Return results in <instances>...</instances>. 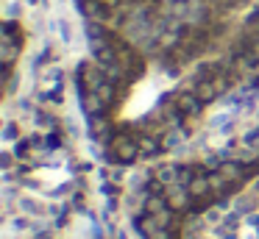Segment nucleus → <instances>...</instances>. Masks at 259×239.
<instances>
[{
  "label": "nucleus",
  "instance_id": "nucleus-1",
  "mask_svg": "<svg viewBox=\"0 0 259 239\" xmlns=\"http://www.w3.org/2000/svg\"><path fill=\"white\" fill-rule=\"evenodd\" d=\"M17 206H20V211H23V214H31V217H42L45 211H48V206L39 203V200H36V197H31V195H20Z\"/></svg>",
  "mask_w": 259,
  "mask_h": 239
},
{
  "label": "nucleus",
  "instance_id": "nucleus-2",
  "mask_svg": "<svg viewBox=\"0 0 259 239\" xmlns=\"http://www.w3.org/2000/svg\"><path fill=\"white\" fill-rule=\"evenodd\" d=\"M187 197H190V189L187 186H181V184H167V200H170V206H184L187 203Z\"/></svg>",
  "mask_w": 259,
  "mask_h": 239
},
{
  "label": "nucleus",
  "instance_id": "nucleus-3",
  "mask_svg": "<svg viewBox=\"0 0 259 239\" xmlns=\"http://www.w3.org/2000/svg\"><path fill=\"white\" fill-rule=\"evenodd\" d=\"M115 150H117V159L120 162H134V156H137V145L128 142V139H117Z\"/></svg>",
  "mask_w": 259,
  "mask_h": 239
},
{
  "label": "nucleus",
  "instance_id": "nucleus-4",
  "mask_svg": "<svg viewBox=\"0 0 259 239\" xmlns=\"http://www.w3.org/2000/svg\"><path fill=\"white\" fill-rule=\"evenodd\" d=\"M256 197H259V195H253V192H251V195L237 197V200H234L237 214H248V211H253V209H256Z\"/></svg>",
  "mask_w": 259,
  "mask_h": 239
},
{
  "label": "nucleus",
  "instance_id": "nucleus-5",
  "mask_svg": "<svg viewBox=\"0 0 259 239\" xmlns=\"http://www.w3.org/2000/svg\"><path fill=\"white\" fill-rule=\"evenodd\" d=\"M156 178L162 181V184H176V181H179V167H176V164H164V167H159Z\"/></svg>",
  "mask_w": 259,
  "mask_h": 239
},
{
  "label": "nucleus",
  "instance_id": "nucleus-6",
  "mask_svg": "<svg viewBox=\"0 0 259 239\" xmlns=\"http://www.w3.org/2000/svg\"><path fill=\"white\" fill-rule=\"evenodd\" d=\"M187 189H190V195H193V197H201V195H206V192H212L209 189V178H193Z\"/></svg>",
  "mask_w": 259,
  "mask_h": 239
},
{
  "label": "nucleus",
  "instance_id": "nucleus-7",
  "mask_svg": "<svg viewBox=\"0 0 259 239\" xmlns=\"http://www.w3.org/2000/svg\"><path fill=\"white\" fill-rule=\"evenodd\" d=\"M84 108H87V114H98V111L103 108L101 95H98V92H90V95L84 97Z\"/></svg>",
  "mask_w": 259,
  "mask_h": 239
},
{
  "label": "nucleus",
  "instance_id": "nucleus-8",
  "mask_svg": "<svg viewBox=\"0 0 259 239\" xmlns=\"http://www.w3.org/2000/svg\"><path fill=\"white\" fill-rule=\"evenodd\" d=\"M198 100H201V97L181 95L179 97V108H181V111H187V114H195V111H198Z\"/></svg>",
  "mask_w": 259,
  "mask_h": 239
},
{
  "label": "nucleus",
  "instance_id": "nucleus-9",
  "mask_svg": "<svg viewBox=\"0 0 259 239\" xmlns=\"http://www.w3.org/2000/svg\"><path fill=\"white\" fill-rule=\"evenodd\" d=\"M217 89H220L217 84H201V86H198V97H201L204 103H206V100H215Z\"/></svg>",
  "mask_w": 259,
  "mask_h": 239
},
{
  "label": "nucleus",
  "instance_id": "nucleus-10",
  "mask_svg": "<svg viewBox=\"0 0 259 239\" xmlns=\"http://www.w3.org/2000/svg\"><path fill=\"white\" fill-rule=\"evenodd\" d=\"M226 184H229V181H226L223 173H212V175H209V189H212V192H223Z\"/></svg>",
  "mask_w": 259,
  "mask_h": 239
},
{
  "label": "nucleus",
  "instance_id": "nucleus-11",
  "mask_svg": "<svg viewBox=\"0 0 259 239\" xmlns=\"http://www.w3.org/2000/svg\"><path fill=\"white\" fill-rule=\"evenodd\" d=\"M220 173L226 175V181H237V178H240V164H234V162L220 164Z\"/></svg>",
  "mask_w": 259,
  "mask_h": 239
},
{
  "label": "nucleus",
  "instance_id": "nucleus-12",
  "mask_svg": "<svg viewBox=\"0 0 259 239\" xmlns=\"http://www.w3.org/2000/svg\"><path fill=\"white\" fill-rule=\"evenodd\" d=\"M84 78H87V86H90L92 92H98V89H101V84H103V81H101V75H98L95 70H92V72L87 70V72H84Z\"/></svg>",
  "mask_w": 259,
  "mask_h": 239
},
{
  "label": "nucleus",
  "instance_id": "nucleus-13",
  "mask_svg": "<svg viewBox=\"0 0 259 239\" xmlns=\"http://www.w3.org/2000/svg\"><path fill=\"white\" fill-rule=\"evenodd\" d=\"M204 222H223V209H220V206H212V209L206 211Z\"/></svg>",
  "mask_w": 259,
  "mask_h": 239
},
{
  "label": "nucleus",
  "instance_id": "nucleus-14",
  "mask_svg": "<svg viewBox=\"0 0 259 239\" xmlns=\"http://www.w3.org/2000/svg\"><path fill=\"white\" fill-rule=\"evenodd\" d=\"M148 211H151V214H156V211H162V209H167V206H164V200L162 197H148Z\"/></svg>",
  "mask_w": 259,
  "mask_h": 239
},
{
  "label": "nucleus",
  "instance_id": "nucleus-15",
  "mask_svg": "<svg viewBox=\"0 0 259 239\" xmlns=\"http://www.w3.org/2000/svg\"><path fill=\"white\" fill-rule=\"evenodd\" d=\"M156 225L159 228H167V222H170V209H162V211H156Z\"/></svg>",
  "mask_w": 259,
  "mask_h": 239
},
{
  "label": "nucleus",
  "instance_id": "nucleus-16",
  "mask_svg": "<svg viewBox=\"0 0 259 239\" xmlns=\"http://www.w3.org/2000/svg\"><path fill=\"white\" fill-rule=\"evenodd\" d=\"M59 34H61V39H64V42H72V28L64 23V20H59Z\"/></svg>",
  "mask_w": 259,
  "mask_h": 239
},
{
  "label": "nucleus",
  "instance_id": "nucleus-17",
  "mask_svg": "<svg viewBox=\"0 0 259 239\" xmlns=\"http://www.w3.org/2000/svg\"><path fill=\"white\" fill-rule=\"evenodd\" d=\"M139 150H142V153H153V150H156V142H153L151 137L139 139Z\"/></svg>",
  "mask_w": 259,
  "mask_h": 239
},
{
  "label": "nucleus",
  "instance_id": "nucleus-18",
  "mask_svg": "<svg viewBox=\"0 0 259 239\" xmlns=\"http://www.w3.org/2000/svg\"><path fill=\"white\" fill-rule=\"evenodd\" d=\"M98 95H101V100H112V95H115V89H112V84H101V89H98Z\"/></svg>",
  "mask_w": 259,
  "mask_h": 239
},
{
  "label": "nucleus",
  "instance_id": "nucleus-19",
  "mask_svg": "<svg viewBox=\"0 0 259 239\" xmlns=\"http://www.w3.org/2000/svg\"><path fill=\"white\" fill-rule=\"evenodd\" d=\"M181 139H184L181 134L170 131V134H167V142H164V145H167V148H176V145H181Z\"/></svg>",
  "mask_w": 259,
  "mask_h": 239
},
{
  "label": "nucleus",
  "instance_id": "nucleus-20",
  "mask_svg": "<svg viewBox=\"0 0 259 239\" xmlns=\"http://www.w3.org/2000/svg\"><path fill=\"white\" fill-rule=\"evenodd\" d=\"M14 137H17V128H14V123H9L6 131H3V139H6V142H12Z\"/></svg>",
  "mask_w": 259,
  "mask_h": 239
},
{
  "label": "nucleus",
  "instance_id": "nucleus-21",
  "mask_svg": "<svg viewBox=\"0 0 259 239\" xmlns=\"http://www.w3.org/2000/svg\"><path fill=\"white\" fill-rule=\"evenodd\" d=\"M3 167H12V153H3Z\"/></svg>",
  "mask_w": 259,
  "mask_h": 239
},
{
  "label": "nucleus",
  "instance_id": "nucleus-22",
  "mask_svg": "<svg viewBox=\"0 0 259 239\" xmlns=\"http://www.w3.org/2000/svg\"><path fill=\"white\" fill-rule=\"evenodd\" d=\"M251 192H253V195H259V178H253V184H251Z\"/></svg>",
  "mask_w": 259,
  "mask_h": 239
},
{
  "label": "nucleus",
  "instance_id": "nucleus-23",
  "mask_svg": "<svg viewBox=\"0 0 259 239\" xmlns=\"http://www.w3.org/2000/svg\"><path fill=\"white\" fill-rule=\"evenodd\" d=\"M253 75H256V78H259V64H256V67H253Z\"/></svg>",
  "mask_w": 259,
  "mask_h": 239
},
{
  "label": "nucleus",
  "instance_id": "nucleus-24",
  "mask_svg": "<svg viewBox=\"0 0 259 239\" xmlns=\"http://www.w3.org/2000/svg\"><path fill=\"white\" fill-rule=\"evenodd\" d=\"M253 53H256V56H259V42H256V48H253Z\"/></svg>",
  "mask_w": 259,
  "mask_h": 239
}]
</instances>
